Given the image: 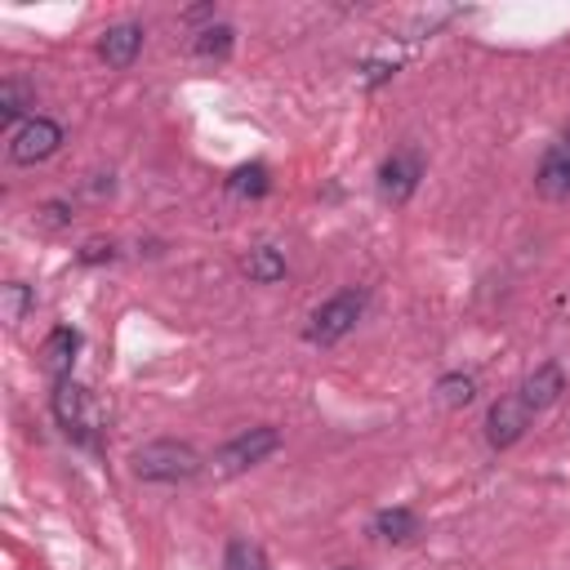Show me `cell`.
I'll list each match as a JSON object with an SVG mask.
<instances>
[{"label": "cell", "instance_id": "cell-1", "mask_svg": "<svg viewBox=\"0 0 570 570\" xmlns=\"http://www.w3.org/2000/svg\"><path fill=\"white\" fill-rule=\"evenodd\" d=\"M134 472L142 481H187L200 472V454L187 441H151L134 450Z\"/></svg>", "mask_w": 570, "mask_h": 570}, {"label": "cell", "instance_id": "cell-2", "mask_svg": "<svg viewBox=\"0 0 570 570\" xmlns=\"http://www.w3.org/2000/svg\"><path fill=\"white\" fill-rule=\"evenodd\" d=\"M53 414L62 423V432L80 445H94L98 441V414H94V401L89 392L76 383V379H58L53 383Z\"/></svg>", "mask_w": 570, "mask_h": 570}, {"label": "cell", "instance_id": "cell-3", "mask_svg": "<svg viewBox=\"0 0 570 570\" xmlns=\"http://www.w3.org/2000/svg\"><path fill=\"white\" fill-rule=\"evenodd\" d=\"M361 312H365V294H361V289L334 294L330 303H321V307L312 312V321H307V343H338V338L361 321Z\"/></svg>", "mask_w": 570, "mask_h": 570}, {"label": "cell", "instance_id": "cell-4", "mask_svg": "<svg viewBox=\"0 0 570 570\" xmlns=\"http://www.w3.org/2000/svg\"><path fill=\"white\" fill-rule=\"evenodd\" d=\"M276 445H281V432H276V428H249V432H240L236 441H227V445L214 454V472H218V476H236V472L263 463Z\"/></svg>", "mask_w": 570, "mask_h": 570}, {"label": "cell", "instance_id": "cell-5", "mask_svg": "<svg viewBox=\"0 0 570 570\" xmlns=\"http://www.w3.org/2000/svg\"><path fill=\"white\" fill-rule=\"evenodd\" d=\"M62 142V129L49 120V116H31L27 125L13 129L9 138V160L13 165H36V160H49Z\"/></svg>", "mask_w": 570, "mask_h": 570}, {"label": "cell", "instance_id": "cell-6", "mask_svg": "<svg viewBox=\"0 0 570 570\" xmlns=\"http://www.w3.org/2000/svg\"><path fill=\"white\" fill-rule=\"evenodd\" d=\"M419 178H423L419 151H392V156L379 165V191H383V200H392V205L410 200L414 187H419Z\"/></svg>", "mask_w": 570, "mask_h": 570}, {"label": "cell", "instance_id": "cell-7", "mask_svg": "<svg viewBox=\"0 0 570 570\" xmlns=\"http://www.w3.org/2000/svg\"><path fill=\"white\" fill-rule=\"evenodd\" d=\"M530 410L521 405V396L512 392V396H499L494 405H490V414H485V441L494 445V450H508L512 441H521V432L530 428Z\"/></svg>", "mask_w": 570, "mask_h": 570}, {"label": "cell", "instance_id": "cell-8", "mask_svg": "<svg viewBox=\"0 0 570 570\" xmlns=\"http://www.w3.org/2000/svg\"><path fill=\"white\" fill-rule=\"evenodd\" d=\"M534 187H539V196H548V200H566V196H570V134L557 138V142L543 151V160H539V169H534Z\"/></svg>", "mask_w": 570, "mask_h": 570}, {"label": "cell", "instance_id": "cell-9", "mask_svg": "<svg viewBox=\"0 0 570 570\" xmlns=\"http://www.w3.org/2000/svg\"><path fill=\"white\" fill-rule=\"evenodd\" d=\"M561 392H566V374H561V365H539V370H534V374H525V379H521V387H517V396H521V405H525L530 414L548 410Z\"/></svg>", "mask_w": 570, "mask_h": 570}, {"label": "cell", "instance_id": "cell-10", "mask_svg": "<svg viewBox=\"0 0 570 570\" xmlns=\"http://www.w3.org/2000/svg\"><path fill=\"white\" fill-rule=\"evenodd\" d=\"M138 49H142V27H134V22H116V27H107L102 40H98V58H102L107 67H129Z\"/></svg>", "mask_w": 570, "mask_h": 570}, {"label": "cell", "instance_id": "cell-11", "mask_svg": "<svg viewBox=\"0 0 570 570\" xmlns=\"http://www.w3.org/2000/svg\"><path fill=\"white\" fill-rule=\"evenodd\" d=\"M76 352H80V334L67 330V325H58V330L40 343V365L53 374V383H58V379H71V361H76Z\"/></svg>", "mask_w": 570, "mask_h": 570}, {"label": "cell", "instance_id": "cell-12", "mask_svg": "<svg viewBox=\"0 0 570 570\" xmlns=\"http://www.w3.org/2000/svg\"><path fill=\"white\" fill-rule=\"evenodd\" d=\"M374 534H383V539H392V543H405V539L419 534V517H414L410 508H387V512L374 517Z\"/></svg>", "mask_w": 570, "mask_h": 570}, {"label": "cell", "instance_id": "cell-13", "mask_svg": "<svg viewBox=\"0 0 570 570\" xmlns=\"http://www.w3.org/2000/svg\"><path fill=\"white\" fill-rule=\"evenodd\" d=\"M245 276L258 281V285H272V281L285 276V258H281L272 245H258V249H249V258H245Z\"/></svg>", "mask_w": 570, "mask_h": 570}, {"label": "cell", "instance_id": "cell-14", "mask_svg": "<svg viewBox=\"0 0 570 570\" xmlns=\"http://www.w3.org/2000/svg\"><path fill=\"white\" fill-rule=\"evenodd\" d=\"M196 53L200 58H227L232 53V27H205L200 36H196Z\"/></svg>", "mask_w": 570, "mask_h": 570}, {"label": "cell", "instance_id": "cell-15", "mask_svg": "<svg viewBox=\"0 0 570 570\" xmlns=\"http://www.w3.org/2000/svg\"><path fill=\"white\" fill-rule=\"evenodd\" d=\"M227 187H232L236 196H263L272 183H267V169H263V165H240Z\"/></svg>", "mask_w": 570, "mask_h": 570}, {"label": "cell", "instance_id": "cell-16", "mask_svg": "<svg viewBox=\"0 0 570 570\" xmlns=\"http://www.w3.org/2000/svg\"><path fill=\"white\" fill-rule=\"evenodd\" d=\"M0 307H4V321H9V325H18V321H22V312L31 307V289H27V285H18V281L0 285Z\"/></svg>", "mask_w": 570, "mask_h": 570}, {"label": "cell", "instance_id": "cell-17", "mask_svg": "<svg viewBox=\"0 0 570 570\" xmlns=\"http://www.w3.org/2000/svg\"><path fill=\"white\" fill-rule=\"evenodd\" d=\"M436 392H441L445 405H468V401L476 396V383H472L468 374H445V379L436 383Z\"/></svg>", "mask_w": 570, "mask_h": 570}, {"label": "cell", "instance_id": "cell-18", "mask_svg": "<svg viewBox=\"0 0 570 570\" xmlns=\"http://www.w3.org/2000/svg\"><path fill=\"white\" fill-rule=\"evenodd\" d=\"M227 570H267V561H263V552H258L254 543L232 539V543H227Z\"/></svg>", "mask_w": 570, "mask_h": 570}, {"label": "cell", "instance_id": "cell-19", "mask_svg": "<svg viewBox=\"0 0 570 570\" xmlns=\"http://www.w3.org/2000/svg\"><path fill=\"white\" fill-rule=\"evenodd\" d=\"M18 111H22V89H18L13 80H9V85L0 89V116L9 120V116H18Z\"/></svg>", "mask_w": 570, "mask_h": 570}, {"label": "cell", "instance_id": "cell-20", "mask_svg": "<svg viewBox=\"0 0 570 570\" xmlns=\"http://www.w3.org/2000/svg\"><path fill=\"white\" fill-rule=\"evenodd\" d=\"M102 254L111 258V245H102V240H94V245H85V254H80V258H85V263H94V258H102Z\"/></svg>", "mask_w": 570, "mask_h": 570}]
</instances>
